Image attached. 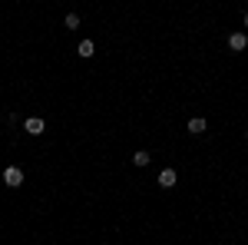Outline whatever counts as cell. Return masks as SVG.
Returning a JSON list of instances; mask_svg holds the SVG:
<instances>
[{
  "label": "cell",
  "mask_w": 248,
  "mask_h": 245,
  "mask_svg": "<svg viewBox=\"0 0 248 245\" xmlns=\"http://www.w3.org/2000/svg\"><path fill=\"white\" fill-rule=\"evenodd\" d=\"M63 23H66V30H77V27H79V14H66Z\"/></svg>",
  "instance_id": "ba28073f"
},
{
  "label": "cell",
  "mask_w": 248,
  "mask_h": 245,
  "mask_svg": "<svg viewBox=\"0 0 248 245\" xmlns=\"http://www.w3.org/2000/svg\"><path fill=\"white\" fill-rule=\"evenodd\" d=\"M186 130H189L192 136H202V132L209 130V123H205V119H202V116H192L189 123H186Z\"/></svg>",
  "instance_id": "3957f363"
},
{
  "label": "cell",
  "mask_w": 248,
  "mask_h": 245,
  "mask_svg": "<svg viewBox=\"0 0 248 245\" xmlns=\"http://www.w3.org/2000/svg\"><path fill=\"white\" fill-rule=\"evenodd\" d=\"M245 47H248V37H245V33H232V37H229V50H232V53H242Z\"/></svg>",
  "instance_id": "277c9868"
},
{
  "label": "cell",
  "mask_w": 248,
  "mask_h": 245,
  "mask_svg": "<svg viewBox=\"0 0 248 245\" xmlns=\"http://www.w3.org/2000/svg\"><path fill=\"white\" fill-rule=\"evenodd\" d=\"M133 163H136V166H142V169H146V166H149V152H146V149L133 152Z\"/></svg>",
  "instance_id": "52a82bcc"
},
{
  "label": "cell",
  "mask_w": 248,
  "mask_h": 245,
  "mask_svg": "<svg viewBox=\"0 0 248 245\" xmlns=\"http://www.w3.org/2000/svg\"><path fill=\"white\" fill-rule=\"evenodd\" d=\"M175 182H179V172H175V169H162V172H159V186H162V189H172Z\"/></svg>",
  "instance_id": "5b68a950"
},
{
  "label": "cell",
  "mask_w": 248,
  "mask_h": 245,
  "mask_svg": "<svg viewBox=\"0 0 248 245\" xmlns=\"http://www.w3.org/2000/svg\"><path fill=\"white\" fill-rule=\"evenodd\" d=\"M242 20H245V27H248V10H245V17H242Z\"/></svg>",
  "instance_id": "9c48e42d"
},
{
  "label": "cell",
  "mask_w": 248,
  "mask_h": 245,
  "mask_svg": "<svg viewBox=\"0 0 248 245\" xmlns=\"http://www.w3.org/2000/svg\"><path fill=\"white\" fill-rule=\"evenodd\" d=\"M23 130L30 132V136H40V132L46 130V123H43L40 116H30V119H23Z\"/></svg>",
  "instance_id": "7a4b0ae2"
},
{
  "label": "cell",
  "mask_w": 248,
  "mask_h": 245,
  "mask_svg": "<svg viewBox=\"0 0 248 245\" xmlns=\"http://www.w3.org/2000/svg\"><path fill=\"white\" fill-rule=\"evenodd\" d=\"M77 53H79V57H93V53H96V43H93V40H79Z\"/></svg>",
  "instance_id": "8992f818"
},
{
  "label": "cell",
  "mask_w": 248,
  "mask_h": 245,
  "mask_svg": "<svg viewBox=\"0 0 248 245\" xmlns=\"http://www.w3.org/2000/svg\"><path fill=\"white\" fill-rule=\"evenodd\" d=\"M245 139H248V130H245Z\"/></svg>",
  "instance_id": "30bf717a"
},
{
  "label": "cell",
  "mask_w": 248,
  "mask_h": 245,
  "mask_svg": "<svg viewBox=\"0 0 248 245\" xmlns=\"http://www.w3.org/2000/svg\"><path fill=\"white\" fill-rule=\"evenodd\" d=\"M3 182L10 189L23 186V169H20V166H7V169H3Z\"/></svg>",
  "instance_id": "6da1fadb"
}]
</instances>
